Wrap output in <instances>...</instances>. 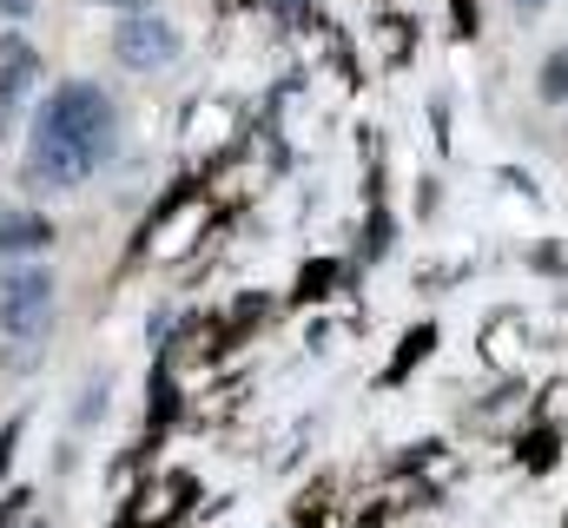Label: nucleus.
Wrapping results in <instances>:
<instances>
[{"instance_id":"obj_4","label":"nucleus","mask_w":568,"mask_h":528,"mask_svg":"<svg viewBox=\"0 0 568 528\" xmlns=\"http://www.w3.org/2000/svg\"><path fill=\"white\" fill-rule=\"evenodd\" d=\"M113 60L133 67V73H159V67H172V60H179V27L159 20V13H126V20L113 27Z\"/></svg>"},{"instance_id":"obj_9","label":"nucleus","mask_w":568,"mask_h":528,"mask_svg":"<svg viewBox=\"0 0 568 528\" xmlns=\"http://www.w3.org/2000/svg\"><path fill=\"white\" fill-rule=\"evenodd\" d=\"M509 7H516V13H542L549 0H509Z\"/></svg>"},{"instance_id":"obj_3","label":"nucleus","mask_w":568,"mask_h":528,"mask_svg":"<svg viewBox=\"0 0 568 528\" xmlns=\"http://www.w3.org/2000/svg\"><path fill=\"white\" fill-rule=\"evenodd\" d=\"M100 145H80V139H60V132H40L33 126V145H27V185L40 192H73L100 172Z\"/></svg>"},{"instance_id":"obj_2","label":"nucleus","mask_w":568,"mask_h":528,"mask_svg":"<svg viewBox=\"0 0 568 528\" xmlns=\"http://www.w3.org/2000/svg\"><path fill=\"white\" fill-rule=\"evenodd\" d=\"M53 297H60V284H53L47 264H13V271H0V331H7L13 344H40V337L53 331Z\"/></svg>"},{"instance_id":"obj_5","label":"nucleus","mask_w":568,"mask_h":528,"mask_svg":"<svg viewBox=\"0 0 568 528\" xmlns=\"http://www.w3.org/2000/svg\"><path fill=\"white\" fill-rule=\"evenodd\" d=\"M47 245H53V225L40 212H0V252L7 258H33Z\"/></svg>"},{"instance_id":"obj_7","label":"nucleus","mask_w":568,"mask_h":528,"mask_svg":"<svg viewBox=\"0 0 568 528\" xmlns=\"http://www.w3.org/2000/svg\"><path fill=\"white\" fill-rule=\"evenodd\" d=\"M0 13H7V20H27V13H33V0H0Z\"/></svg>"},{"instance_id":"obj_8","label":"nucleus","mask_w":568,"mask_h":528,"mask_svg":"<svg viewBox=\"0 0 568 528\" xmlns=\"http://www.w3.org/2000/svg\"><path fill=\"white\" fill-rule=\"evenodd\" d=\"M100 7H120V13H152V0H100Z\"/></svg>"},{"instance_id":"obj_6","label":"nucleus","mask_w":568,"mask_h":528,"mask_svg":"<svg viewBox=\"0 0 568 528\" xmlns=\"http://www.w3.org/2000/svg\"><path fill=\"white\" fill-rule=\"evenodd\" d=\"M536 93H542L549 106H568V47L542 60V73H536Z\"/></svg>"},{"instance_id":"obj_1","label":"nucleus","mask_w":568,"mask_h":528,"mask_svg":"<svg viewBox=\"0 0 568 528\" xmlns=\"http://www.w3.org/2000/svg\"><path fill=\"white\" fill-rule=\"evenodd\" d=\"M33 126L113 152V100H106V87H93V80H67V87L47 93V106L33 113Z\"/></svg>"}]
</instances>
